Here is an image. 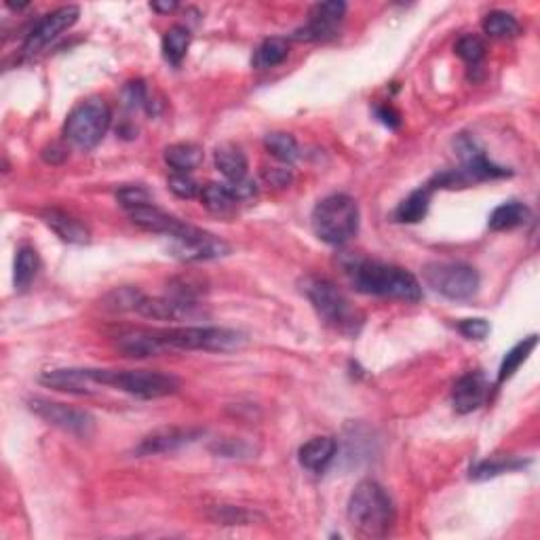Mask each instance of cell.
<instances>
[{"label":"cell","instance_id":"obj_31","mask_svg":"<svg viewBox=\"0 0 540 540\" xmlns=\"http://www.w3.org/2000/svg\"><path fill=\"white\" fill-rule=\"evenodd\" d=\"M484 32L490 38H513L519 34V24L511 13L492 11L484 19Z\"/></svg>","mask_w":540,"mask_h":540},{"label":"cell","instance_id":"obj_40","mask_svg":"<svg viewBox=\"0 0 540 540\" xmlns=\"http://www.w3.org/2000/svg\"><path fill=\"white\" fill-rule=\"evenodd\" d=\"M151 6L159 13H172V11L178 9V3H152Z\"/></svg>","mask_w":540,"mask_h":540},{"label":"cell","instance_id":"obj_20","mask_svg":"<svg viewBox=\"0 0 540 540\" xmlns=\"http://www.w3.org/2000/svg\"><path fill=\"white\" fill-rule=\"evenodd\" d=\"M43 222L47 224L62 241H66V243H87L89 241L87 226L66 211H60V210L44 211Z\"/></svg>","mask_w":540,"mask_h":540},{"label":"cell","instance_id":"obj_16","mask_svg":"<svg viewBox=\"0 0 540 540\" xmlns=\"http://www.w3.org/2000/svg\"><path fill=\"white\" fill-rule=\"evenodd\" d=\"M41 382L44 387L73 395H91L97 387L93 378V368L54 369V372H44L41 376Z\"/></svg>","mask_w":540,"mask_h":540},{"label":"cell","instance_id":"obj_14","mask_svg":"<svg viewBox=\"0 0 540 540\" xmlns=\"http://www.w3.org/2000/svg\"><path fill=\"white\" fill-rule=\"evenodd\" d=\"M114 349L129 359H148L167 353V344L162 342L159 329H127L114 336Z\"/></svg>","mask_w":540,"mask_h":540},{"label":"cell","instance_id":"obj_11","mask_svg":"<svg viewBox=\"0 0 540 540\" xmlns=\"http://www.w3.org/2000/svg\"><path fill=\"white\" fill-rule=\"evenodd\" d=\"M78 15H81V11H78V6L74 5L60 6V9L51 11L49 15H44L41 22L30 30V34L25 36L24 54L25 55L38 54V51L47 47L49 43H54L62 32L73 28V25L78 22Z\"/></svg>","mask_w":540,"mask_h":540},{"label":"cell","instance_id":"obj_10","mask_svg":"<svg viewBox=\"0 0 540 540\" xmlns=\"http://www.w3.org/2000/svg\"><path fill=\"white\" fill-rule=\"evenodd\" d=\"M30 409L38 418H43L47 425L62 428L64 433L76 435V437H89L95 428V418L84 409H78L66 403H57L49 399H36L30 401Z\"/></svg>","mask_w":540,"mask_h":540},{"label":"cell","instance_id":"obj_32","mask_svg":"<svg viewBox=\"0 0 540 540\" xmlns=\"http://www.w3.org/2000/svg\"><path fill=\"white\" fill-rule=\"evenodd\" d=\"M525 466L524 460H484V463L475 465L471 468V479H490L496 477V475L517 471V468Z\"/></svg>","mask_w":540,"mask_h":540},{"label":"cell","instance_id":"obj_38","mask_svg":"<svg viewBox=\"0 0 540 540\" xmlns=\"http://www.w3.org/2000/svg\"><path fill=\"white\" fill-rule=\"evenodd\" d=\"M264 178L275 186H288L291 182V172L283 167H272L270 172H264Z\"/></svg>","mask_w":540,"mask_h":540},{"label":"cell","instance_id":"obj_36","mask_svg":"<svg viewBox=\"0 0 540 540\" xmlns=\"http://www.w3.org/2000/svg\"><path fill=\"white\" fill-rule=\"evenodd\" d=\"M116 199H119V203L123 207H125L127 211L135 210V207L152 203L151 192H148L146 188H142V186H125V188H121L119 194H116Z\"/></svg>","mask_w":540,"mask_h":540},{"label":"cell","instance_id":"obj_6","mask_svg":"<svg viewBox=\"0 0 540 540\" xmlns=\"http://www.w3.org/2000/svg\"><path fill=\"white\" fill-rule=\"evenodd\" d=\"M169 350H210V353H229L247 342L241 331L211 325H184V328L159 329Z\"/></svg>","mask_w":540,"mask_h":540},{"label":"cell","instance_id":"obj_25","mask_svg":"<svg viewBox=\"0 0 540 540\" xmlns=\"http://www.w3.org/2000/svg\"><path fill=\"white\" fill-rule=\"evenodd\" d=\"M288 55H290V44L285 38H279V36L266 38V41L256 49V54H253L251 66L256 70H270L288 60Z\"/></svg>","mask_w":540,"mask_h":540},{"label":"cell","instance_id":"obj_34","mask_svg":"<svg viewBox=\"0 0 540 540\" xmlns=\"http://www.w3.org/2000/svg\"><path fill=\"white\" fill-rule=\"evenodd\" d=\"M457 54L463 57L466 64L477 66V64L486 57V43L481 41L479 36L466 34L457 43Z\"/></svg>","mask_w":540,"mask_h":540},{"label":"cell","instance_id":"obj_15","mask_svg":"<svg viewBox=\"0 0 540 540\" xmlns=\"http://www.w3.org/2000/svg\"><path fill=\"white\" fill-rule=\"evenodd\" d=\"M201 435V431H194V428H182V427H165L156 428L151 435H146L142 439V444L135 447V454L138 457H152V454H165L173 452L178 447L191 444Z\"/></svg>","mask_w":540,"mask_h":540},{"label":"cell","instance_id":"obj_13","mask_svg":"<svg viewBox=\"0 0 540 540\" xmlns=\"http://www.w3.org/2000/svg\"><path fill=\"white\" fill-rule=\"evenodd\" d=\"M344 13H347V5L344 3L315 5L310 9L309 22L304 24L300 30L294 32V41L319 43V41H328V38L336 36V30L342 22Z\"/></svg>","mask_w":540,"mask_h":540},{"label":"cell","instance_id":"obj_35","mask_svg":"<svg viewBox=\"0 0 540 540\" xmlns=\"http://www.w3.org/2000/svg\"><path fill=\"white\" fill-rule=\"evenodd\" d=\"M169 191L180 199H192L201 194V186L188 173H172L169 175Z\"/></svg>","mask_w":540,"mask_h":540},{"label":"cell","instance_id":"obj_8","mask_svg":"<svg viewBox=\"0 0 540 540\" xmlns=\"http://www.w3.org/2000/svg\"><path fill=\"white\" fill-rule=\"evenodd\" d=\"M425 279L437 294L450 300H468L479 291V275L463 262H433L425 269Z\"/></svg>","mask_w":540,"mask_h":540},{"label":"cell","instance_id":"obj_23","mask_svg":"<svg viewBox=\"0 0 540 540\" xmlns=\"http://www.w3.org/2000/svg\"><path fill=\"white\" fill-rule=\"evenodd\" d=\"M532 218V213L528 207L519 201H509V203L498 205L496 210L490 213V220H487V226L492 231H513L519 229V226L528 224V220Z\"/></svg>","mask_w":540,"mask_h":540},{"label":"cell","instance_id":"obj_19","mask_svg":"<svg viewBox=\"0 0 540 540\" xmlns=\"http://www.w3.org/2000/svg\"><path fill=\"white\" fill-rule=\"evenodd\" d=\"M338 452L334 437H312L298 452L300 465L310 473H323Z\"/></svg>","mask_w":540,"mask_h":540},{"label":"cell","instance_id":"obj_7","mask_svg":"<svg viewBox=\"0 0 540 540\" xmlns=\"http://www.w3.org/2000/svg\"><path fill=\"white\" fill-rule=\"evenodd\" d=\"M110 121H113V114H110L108 103L100 97H89L68 114L66 125H64V138L70 144L89 151L100 144L103 135L108 133Z\"/></svg>","mask_w":540,"mask_h":540},{"label":"cell","instance_id":"obj_39","mask_svg":"<svg viewBox=\"0 0 540 540\" xmlns=\"http://www.w3.org/2000/svg\"><path fill=\"white\" fill-rule=\"evenodd\" d=\"M376 114H378V119L385 123L387 127H399V114L395 113L393 108H387V106H382V108H376Z\"/></svg>","mask_w":540,"mask_h":540},{"label":"cell","instance_id":"obj_33","mask_svg":"<svg viewBox=\"0 0 540 540\" xmlns=\"http://www.w3.org/2000/svg\"><path fill=\"white\" fill-rule=\"evenodd\" d=\"M142 291L135 290V288H119L114 291H110L106 296V307L108 310H114V312H125V310H132L135 312V307H138V302L142 300Z\"/></svg>","mask_w":540,"mask_h":540},{"label":"cell","instance_id":"obj_21","mask_svg":"<svg viewBox=\"0 0 540 540\" xmlns=\"http://www.w3.org/2000/svg\"><path fill=\"white\" fill-rule=\"evenodd\" d=\"M213 159H216V167L220 169V173L231 184H239V182L247 180V159L239 146L231 144V142L220 144L216 152H213Z\"/></svg>","mask_w":540,"mask_h":540},{"label":"cell","instance_id":"obj_22","mask_svg":"<svg viewBox=\"0 0 540 540\" xmlns=\"http://www.w3.org/2000/svg\"><path fill=\"white\" fill-rule=\"evenodd\" d=\"M165 162L173 173H191L203 162V148L192 142H180L165 148Z\"/></svg>","mask_w":540,"mask_h":540},{"label":"cell","instance_id":"obj_29","mask_svg":"<svg viewBox=\"0 0 540 540\" xmlns=\"http://www.w3.org/2000/svg\"><path fill=\"white\" fill-rule=\"evenodd\" d=\"M536 342H538V336L532 334L525 338V340L517 342L515 347H513L509 353L505 355V359H503V363H500V369H498V382L509 380L511 376L517 372L519 366H522V363L528 359V355L532 353V350L536 349Z\"/></svg>","mask_w":540,"mask_h":540},{"label":"cell","instance_id":"obj_27","mask_svg":"<svg viewBox=\"0 0 540 540\" xmlns=\"http://www.w3.org/2000/svg\"><path fill=\"white\" fill-rule=\"evenodd\" d=\"M41 269V260L34 247H19L15 256V272H13V281H15L17 291H25L36 279V272Z\"/></svg>","mask_w":540,"mask_h":540},{"label":"cell","instance_id":"obj_4","mask_svg":"<svg viewBox=\"0 0 540 540\" xmlns=\"http://www.w3.org/2000/svg\"><path fill=\"white\" fill-rule=\"evenodd\" d=\"M310 224L319 241L328 245H344L359 231V205L349 194H331L319 201Z\"/></svg>","mask_w":540,"mask_h":540},{"label":"cell","instance_id":"obj_3","mask_svg":"<svg viewBox=\"0 0 540 540\" xmlns=\"http://www.w3.org/2000/svg\"><path fill=\"white\" fill-rule=\"evenodd\" d=\"M302 291L307 294L317 315L323 319L325 325L347 336H355L363 325L361 310L353 307V302L336 288L328 279L310 277L302 283Z\"/></svg>","mask_w":540,"mask_h":540},{"label":"cell","instance_id":"obj_18","mask_svg":"<svg viewBox=\"0 0 540 540\" xmlns=\"http://www.w3.org/2000/svg\"><path fill=\"white\" fill-rule=\"evenodd\" d=\"M127 213H129V218H132V222L135 226H140L142 231H148L154 234H165V237H175V234H180L188 226L186 222L169 216V213L159 210V207L152 203L135 207V210L127 211Z\"/></svg>","mask_w":540,"mask_h":540},{"label":"cell","instance_id":"obj_5","mask_svg":"<svg viewBox=\"0 0 540 540\" xmlns=\"http://www.w3.org/2000/svg\"><path fill=\"white\" fill-rule=\"evenodd\" d=\"M93 378L97 387H113L140 399H161L180 388L175 376L151 369H93Z\"/></svg>","mask_w":540,"mask_h":540},{"label":"cell","instance_id":"obj_28","mask_svg":"<svg viewBox=\"0 0 540 540\" xmlns=\"http://www.w3.org/2000/svg\"><path fill=\"white\" fill-rule=\"evenodd\" d=\"M191 30L184 25H173L172 30H167V34L162 36V55L169 64L180 66L191 47Z\"/></svg>","mask_w":540,"mask_h":540},{"label":"cell","instance_id":"obj_12","mask_svg":"<svg viewBox=\"0 0 540 540\" xmlns=\"http://www.w3.org/2000/svg\"><path fill=\"white\" fill-rule=\"evenodd\" d=\"M135 312L146 319H154V321H191V319L201 317L199 304L194 300H186V298L178 296H142V300L135 307Z\"/></svg>","mask_w":540,"mask_h":540},{"label":"cell","instance_id":"obj_24","mask_svg":"<svg viewBox=\"0 0 540 540\" xmlns=\"http://www.w3.org/2000/svg\"><path fill=\"white\" fill-rule=\"evenodd\" d=\"M201 201H203V205L210 211L226 213L237 207L241 197H239V192L234 191V186L229 184V182H226V184L211 182V184L201 188Z\"/></svg>","mask_w":540,"mask_h":540},{"label":"cell","instance_id":"obj_1","mask_svg":"<svg viewBox=\"0 0 540 540\" xmlns=\"http://www.w3.org/2000/svg\"><path fill=\"white\" fill-rule=\"evenodd\" d=\"M349 275L355 290L361 294L393 298V300L403 302L422 300L418 279L401 266L376 262V260H359L349 266Z\"/></svg>","mask_w":540,"mask_h":540},{"label":"cell","instance_id":"obj_30","mask_svg":"<svg viewBox=\"0 0 540 540\" xmlns=\"http://www.w3.org/2000/svg\"><path fill=\"white\" fill-rule=\"evenodd\" d=\"M266 151H269L277 161H281L288 165V162H294L298 156H300V151H298V142L294 135L283 133V132H275L269 133L264 140Z\"/></svg>","mask_w":540,"mask_h":540},{"label":"cell","instance_id":"obj_17","mask_svg":"<svg viewBox=\"0 0 540 540\" xmlns=\"http://www.w3.org/2000/svg\"><path fill=\"white\" fill-rule=\"evenodd\" d=\"M487 397V382L481 372H468L460 376L452 390V403L458 414H471L481 407Z\"/></svg>","mask_w":540,"mask_h":540},{"label":"cell","instance_id":"obj_37","mask_svg":"<svg viewBox=\"0 0 540 540\" xmlns=\"http://www.w3.org/2000/svg\"><path fill=\"white\" fill-rule=\"evenodd\" d=\"M458 331L468 340H484L490 334V323L486 319H465L458 323Z\"/></svg>","mask_w":540,"mask_h":540},{"label":"cell","instance_id":"obj_9","mask_svg":"<svg viewBox=\"0 0 540 540\" xmlns=\"http://www.w3.org/2000/svg\"><path fill=\"white\" fill-rule=\"evenodd\" d=\"M169 239H172L173 256L184 260V262H205V260H216L231 253L229 243H224L216 234L205 232L191 224L180 234Z\"/></svg>","mask_w":540,"mask_h":540},{"label":"cell","instance_id":"obj_26","mask_svg":"<svg viewBox=\"0 0 540 540\" xmlns=\"http://www.w3.org/2000/svg\"><path fill=\"white\" fill-rule=\"evenodd\" d=\"M428 203H431V188L414 191L407 199H403L395 210V220L403 224H416L427 216Z\"/></svg>","mask_w":540,"mask_h":540},{"label":"cell","instance_id":"obj_2","mask_svg":"<svg viewBox=\"0 0 540 540\" xmlns=\"http://www.w3.org/2000/svg\"><path fill=\"white\" fill-rule=\"evenodd\" d=\"M349 519L361 535L387 536L395 522L393 500L376 481H361L350 494Z\"/></svg>","mask_w":540,"mask_h":540}]
</instances>
